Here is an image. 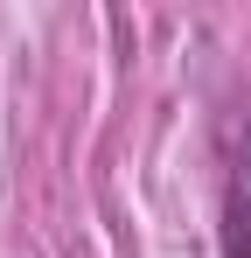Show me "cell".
I'll list each match as a JSON object with an SVG mask.
<instances>
[{"label": "cell", "mask_w": 251, "mask_h": 258, "mask_svg": "<svg viewBox=\"0 0 251 258\" xmlns=\"http://www.w3.org/2000/svg\"><path fill=\"white\" fill-rule=\"evenodd\" d=\"M223 258H251V119L237 126L230 174H223Z\"/></svg>", "instance_id": "6da1fadb"}]
</instances>
